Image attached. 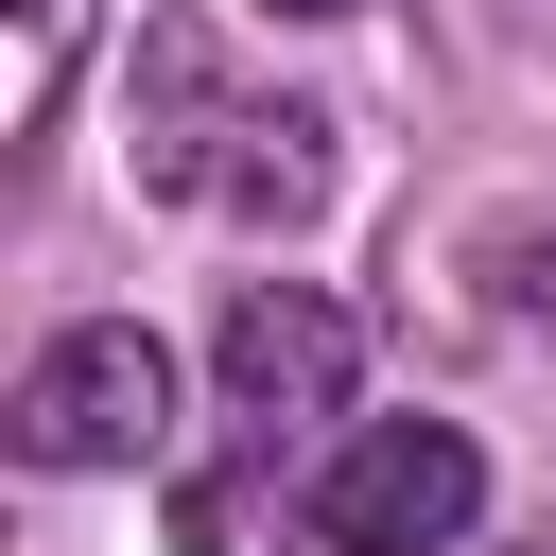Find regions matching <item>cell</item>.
I'll return each instance as SVG.
<instances>
[{
    "label": "cell",
    "mask_w": 556,
    "mask_h": 556,
    "mask_svg": "<svg viewBox=\"0 0 556 556\" xmlns=\"http://www.w3.org/2000/svg\"><path fill=\"white\" fill-rule=\"evenodd\" d=\"M0 434H17V469H139V452L174 434V348H156L139 313L52 330V348L17 365V400H0Z\"/></svg>",
    "instance_id": "cell-1"
},
{
    "label": "cell",
    "mask_w": 556,
    "mask_h": 556,
    "mask_svg": "<svg viewBox=\"0 0 556 556\" xmlns=\"http://www.w3.org/2000/svg\"><path fill=\"white\" fill-rule=\"evenodd\" d=\"M486 521V452L452 417H365L330 469H313V539L330 556H452Z\"/></svg>",
    "instance_id": "cell-2"
},
{
    "label": "cell",
    "mask_w": 556,
    "mask_h": 556,
    "mask_svg": "<svg viewBox=\"0 0 556 556\" xmlns=\"http://www.w3.org/2000/svg\"><path fill=\"white\" fill-rule=\"evenodd\" d=\"M348 365H365V330H348V295H313V278H243L226 295V330H208V382H226V417H348Z\"/></svg>",
    "instance_id": "cell-3"
},
{
    "label": "cell",
    "mask_w": 556,
    "mask_h": 556,
    "mask_svg": "<svg viewBox=\"0 0 556 556\" xmlns=\"http://www.w3.org/2000/svg\"><path fill=\"white\" fill-rule=\"evenodd\" d=\"M156 191L174 208H226V226H313L330 208V122L313 104H208Z\"/></svg>",
    "instance_id": "cell-4"
},
{
    "label": "cell",
    "mask_w": 556,
    "mask_h": 556,
    "mask_svg": "<svg viewBox=\"0 0 556 556\" xmlns=\"http://www.w3.org/2000/svg\"><path fill=\"white\" fill-rule=\"evenodd\" d=\"M295 521H313V504L278 486V434H261L243 469H191V486H174V556H295Z\"/></svg>",
    "instance_id": "cell-5"
},
{
    "label": "cell",
    "mask_w": 556,
    "mask_h": 556,
    "mask_svg": "<svg viewBox=\"0 0 556 556\" xmlns=\"http://www.w3.org/2000/svg\"><path fill=\"white\" fill-rule=\"evenodd\" d=\"M208 122V35L191 17H156L139 35V174H174V139Z\"/></svg>",
    "instance_id": "cell-6"
},
{
    "label": "cell",
    "mask_w": 556,
    "mask_h": 556,
    "mask_svg": "<svg viewBox=\"0 0 556 556\" xmlns=\"http://www.w3.org/2000/svg\"><path fill=\"white\" fill-rule=\"evenodd\" d=\"M70 52H87V0H17V139L70 104Z\"/></svg>",
    "instance_id": "cell-7"
},
{
    "label": "cell",
    "mask_w": 556,
    "mask_h": 556,
    "mask_svg": "<svg viewBox=\"0 0 556 556\" xmlns=\"http://www.w3.org/2000/svg\"><path fill=\"white\" fill-rule=\"evenodd\" d=\"M486 278H504V313H556V208H521V226L486 243Z\"/></svg>",
    "instance_id": "cell-8"
},
{
    "label": "cell",
    "mask_w": 556,
    "mask_h": 556,
    "mask_svg": "<svg viewBox=\"0 0 556 556\" xmlns=\"http://www.w3.org/2000/svg\"><path fill=\"white\" fill-rule=\"evenodd\" d=\"M278 17H365V0H278Z\"/></svg>",
    "instance_id": "cell-9"
},
{
    "label": "cell",
    "mask_w": 556,
    "mask_h": 556,
    "mask_svg": "<svg viewBox=\"0 0 556 556\" xmlns=\"http://www.w3.org/2000/svg\"><path fill=\"white\" fill-rule=\"evenodd\" d=\"M521 17H539V35H556V0H521Z\"/></svg>",
    "instance_id": "cell-10"
}]
</instances>
